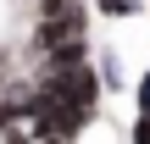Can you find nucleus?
<instances>
[{
    "mask_svg": "<svg viewBox=\"0 0 150 144\" xmlns=\"http://www.w3.org/2000/svg\"><path fill=\"white\" fill-rule=\"evenodd\" d=\"M89 17H95L89 0H39V11H33V33H28V50L45 55V50H56L61 39L89 33Z\"/></svg>",
    "mask_w": 150,
    "mask_h": 144,
    "instance_id": "obj_1",
    "label": "nucleus"
},
{
    "mask_svg": "<svg viewBox=\"0 0 150 144\" xmlns=\"http://www.w3.org/2000/svg\"><path fill=\"white\" fill-rule=\"evenodd\" d=\"M95 67H100V83H106V94H122L128 89V72H122V55L106 44V50H95Z\"/></svg>",
    "mask_w": 150,
    "mask_h": 144,
    "instance_id": "obj_2",
    "label": "nucleus"
},
{
    "mask_svg": "<svg viewBox=\"0 0 150 144\" xmlns=\"http://www.w3.org/2000/svg\"><path fill=\"white\" fill-rule=\"evenodd\" d=\"M100 17H111V22H122V17H139V6L145 0H89Z\"/></svg>",
    "mask_w": 150,
    "mask_h": 144,
    "instance_id": "obj_3",
    "label": "nucleus"
},
{
    "mask_svg": "<svg viewBox=\"0 0 150 144\" xmlns=\"http://www.w3.org/2000/svg\"><path fill=\"white\" fill-rule=\"evenodd\" d=\"M134 144H150V111H134V128H128Z\"/></svg>",
    "mask_w": 150,
    "mask_h": 144,
    "instance_id": "obj_4",
    "label": "nucleus"
}]
</instances>
